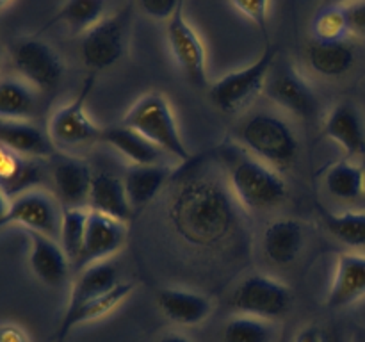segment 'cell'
Here are the masks:
<instances>
[{"label":"cell","instance_id":"21","mask_svg":"<svg viewBox=\"0 0 365 342\" xmlns=\"http://www.w3.org/2000/svg\"><path fill=\"white\" fill-rule=\"evenodd\" d=\"M88 209L128 223L134 216V209L128 202L123 178H118L116 175L106 173V171L93 173Z\"/></svg>","mask_w":365,"mask_h":342},{"label":"cell","instance_id":"11","mask_svg":"<svg viewBox=\"0 0 365 342\" xmlns=\"http://www.w3.org/2000/svg\"><path fill=\"white\" fill-rule=\"evenodd\" d=\"M166 38L171 56L180 68L182 75L195 88H209V71H207V52L202 38L195 31L184 14V6L166 21Z\"/></svg>","mask_w":365,"mask_h":342},{"label":"cell","instance_id":"9","mask_svg":"<svg viewBox=\"0 0 365 342\" xmlns=\"http://www.w3.org/2000/svg\"><path fill=\"white\" fill-rule=\"evenodd\" d=\"M292 305V292L285 284L269 274L255 273L246 276L232 294V306L242 316L277 321L287 316Z\"/></svg>","mask_w":365,"mask_h":342},{"label":"cell","instance_id":"14","mask_svg":"<svg viewBox=\"0 0 365 342\" xmlns=\"http://www.w3.org/2000/svg\"><path fill=\"white\" fill-rule=\"evenodd\" d=\"M29 237V267L32 274L50 289H57L66 284L70 276L71 264L64 253L63 246L56 237L27 232Z\"/></svg>","mask_w":365,"mask_h":342},{"label":"cell","instance_id":"45","mask_svg":"<svg viewBox=\"0 0 365 342\" xmlns=\"http://www.w3.org/2000/svg\"><path fill=\"white\" fill-rule=\"evenodd\" d=\"M4 57H6V53H4L2 45H0V66H2V63H4Z\"/></svg>","mask_w":365,"mask_h":342},{"label":"cell","instance_id":"23","mask_svg":"<svg viewBox=\"0 0 365 342\" xmlns=\"http://www.w3.org/2000/svg\"><path fill=\"white\" fill-rule=\"evenodd\" d=\"M134 289V281H120V284H118L116 287L110 289L109 292L91 299V301L82 305L78 310H75L73 314L63 316L61 317L59 326H57L56 338L59 342H63L64 338L71 333V330H75V328L81 326V324L93 323V321H98L102 319V317L109 316V314L114 312L121 303H125L130 298Z\"/></svg>","mask_w":365,"mask_h":342},{"label":"cell","instance_id":"40","mask_svg":"<svg viewBox=\"0 0 365 342\" xmlns=\"http://www.w3.org/2000/svg\"><path fill=\"white\" fill-rule=\"evenodd\" d=\"M157 342H192L191 338L185 337L184 333H178V331H168Z\"/></svg>","mask_w":365,"mask_h":342},{"label":"cell","instance_id":"31","mask_svg":"<svg viewBox=\"0 0 365 342\" xmlns=\"http://www.w3.org/2000/svg\"><path fill=\"white\" fill-rule=\"evenodd\" d=\"M86 223H88V207H63L57 241L61 242L68 260H70L71 271H73L75 264L82 253Z\"/></svg>","mask_w":365,"mask_h":342},{"label":"cell","instance_id":"35","mask_svg":"<svg viewBox=\"0 0 365 342\" xmlns=\"http://www.w3.org/2000/svg\"><path fill=\"white\" fill-rule=\"evenodd\" d=\"M232 6L245 18H248L253 25L262 31L267 39V20H269V2L271 0H230Z\"/></svg>","mask_w":365,"mask_h":342},{"label":"cell","instance_id":"29","mask_svg":"<svg viewBox=\"0 0 365 342\" xmlns=\"http://www.w3.org/2000/svg\"><path fill=\"white\" fill-rule=\"evenodd\" d=\"M328 195L344 202H353L364 195V167L353 160H339L324 175Z\"/></svg>","mask_w":365,"mask_h":342},{"label":"cell","instance_id":"13","mask_svg":"<svg viewBox=\"0 0 365 342\" xmlns=\"http://www.w3.org/2000/svg\"><path fill=\"white\" fill-rule=\"evenodd\" d=\"M127 227L128 223L88 209L84 244L73 267L75 273L95 262L113 259L127 241Z\"/></svg>","mask_w":365,"mask_h":342},{"label":"cell","instance_id":"33","mask_svg":"<svg viewBox=\"0 0 365 342\" xmlns=\"http://www.w3.org/2000/svg\"><path fill=\"white\" fill-rule=\"evenodd\" d=\"M351 32L346 6H321L312 20L314 41L335 43L344 41Z\"/></svg>","mask_w":365,"mask_h":342},{"label":"cell","instance_id":"42","mask_svg":"<svg viewBox=\"0 0 365 342\" xmlns=\"http://www.w3.org/2000/svg\"><path fill=\"white\" fill-rule=\"evenodd\" d=\"M348 0H323L321 6H346Z\"/></svg>","mask_w":365,"mask_h":342},{"label":"cell","instance_id":"15","mask_svg":"<svg viewBox=\"0 0 365 342\" xmlns=\"http://www.w3.org/2000/svg\"><path fill=\"white\" fill-rule=\"evenodd\" d=\"M52 182L56 185V198L63 207H88L93 171L84 159L70 153H53Z\"/></svg>","mask_w":365,"mask_h":342},{"label":"cell","instance_id":"24","mask_svg":"<svg viewBox=\"0 0 365 342\" xmlns=\"http://www.w3.org/2000/svg\"><path fill=\"white\" fill-rule=\"evenodd\" d=\"M171 167L166 164H130L125 171L123 184L134 212L145 209L166 187Z\"/></svg>","mask_w":365,"mask_h":342},{"label":"cell","instance_id":"6","mask_svg":"<svg viewBox=\"0 0 365 342\" xmlns=\"http://www.w3.org/2000/svg\"><path fill=\"white\" fill-rule=\"evenodd\" d=\"M95 86V75L86 77L73 100L52 113L46 123V134L56 152L70 153L77 148L102 141L103 127H98L88 114L86 103Z\"/></svg>","mask_w":365,"mask_h":342},{"label":"cell","instance_id":"44","mask_svg":"<svg viewBox=\"0 0 365 342\" xmlns=\"http://www.w3.org/2000/svg\"><path fill=\"white\" fill-rule=\"evenodd\" d=\"M355 342H365V333H359V335H356Z\"/></svg>","mask_w":365,"mask_h":342},{"label":"cell","instance_id":"20","mask_svg":"<svg viewBox=\"0 0 365 342\" xmlns=\"http://www.w3.org/2000/svg\"><path fill=\"white\" fill-rule=\"evenodd\" d=\"M305 244V228L298 219L278 217L271 221L262 234V252L274 266L292 264Z\"/></svg>","mask_w":365,"mask_h":342},{"label":"cell","instance_id":"17","mask_svg":"<svg viewBox=\"0 0 365 342\" xmlns=\"http://www.w3.org/2000/svg\"><path fill=\"white\" fill-rule=\"evenodd\" d=\"M118 284H120V267L113 259L95 262L91 266H86L84 269L77 271L63 316L73 314L82 305L106 294Z\"/></svg>","mask_w":365,"mask_h":342},{"label":"cell","instance_id":"26","mask_svg":"<svg viewBox=\"0 0 365 342\" xmlns=\"http://www.w3.org/2000/svg\"><path fill=\"white\" fill-rule=\"evenodd\" d=\"M307 64L314 73L324 78H337L348 73L355 64V50L346 41H314L307 46Z\"/></svg>","mask_w":365,"mask_h":342},{"label":"cell","instance_id":"5","mask_svg":"<svg viewBox=\"0 0 365 342\" xmlns=\"http://www.w3.org/2000/svg\"><path fill=\"white\" fill-rule=\"evenodd\" d=\"M277 61V48L269 41L255 63L230 71L209 86V100L225 114H237L252 105L264 91L267 77Z\"/></svg>","mask_w":365,"mask_h":342},{"label":"cell","instance_id":"1","mask_svg":"<svg viewBox=\"0 0 365 342\" xmlns=\"http://www.w3.org/2000/svg\"><path fill=\"white\" fill-rule=\"evenodd\" d=\"M241 205L227 177L191 171L175 184L168 200V217L178 237L202 249L223 248L239 224Z\"/></svg>","mask_w":365,"mask_h":342},{"label":"cell","instance_id":"37","mask_svg":"<svg viewBox=\"0 0 365 342\" xmlns=\"http://www.w3.org/2000/svg\"><path fill=\"white\" fill-rule=\"evenodd\" d=\"M346 9H348V20L351 32L365 36V0L348 4Z\"/></svg>","mask_w":365,"mask_h":342},{"label":"cell","instance_id":"12","mask_svg":"<svg viewBox=\"0 0 365 342\" xmlns=\"http://www.w3.org/2000/svg\"><path fill=\"white\" fill-rule=\"evenodd\" d=\"M267 98L282 110L302 120H310L317 114L319 102L312 86L287 61H274L266 82Z\"/></svg>","mask_w":365,"mask_h":342},{"label":"cell","instance_id":"32","mask_svg":"<svg viewBox=\"0 0 365 342\" xmlns=\"http://www.w3.org/2000/svg\"><path fill=\"white\" fill-rule=\"evenodd\" d=\"M327 230L351 248H365V212L334 214L321 210Z\"/></svg>","mask_w":365,"mask_h":342},{"label":"cell","instance_id":"46","mask_svg":"<svg viewBox=\"0 0 365 342\" xmlns=\"http://www.w3.org/2000/svg\"><path fill=\"white\" fill-rule=\"evenodd\" d=\"M364 195H365V166H364Z\"/></svg>","mask_w":365,"mask_h":342},{"label":"cell","instance_id":"8","mask_svg":"<svg viewBox=\"0 0 365 342\" xmlns=\"http://www.w3.org/2000/svg\"><path fill=\"white\" fill-rule=\"evenodd\" d=\"M11 63L18 77L31 84L36 91H52L64 77L63 57L57 50L38 36L16 39L9 48Z\"/></svg>","mask_w":365,"mask_h":342},{"label":"cell","instance_id":"3","mask_svg":"<svg viewBox=\"0 0 365 342\" xmlns=\"http://www.w3.org/2000/svg\"><path fill=\"white\" fill-rule=\"evenodd\" d=\"M239 142L250 155L277 171L289 170L298 159L299 142L287 120L273 113H255L237 130Z\"/></svg>","mask_w":365,"mask_h":342},{"label":"cell","instance_id":"10","mask_svg":"<svg viewBox=\"0 0 365 342\" xmlns=\"http://www.w3.org/2000/svg\"><path fill=\"white\" fill-rule=\"evenodd\" d=\"M63 205L45 189H31L11 198L7 212L0 221V230L11 224L21 227L25 232L59 237Z\"/></svg>","mask_w":365,"mask_h":342},{"label":"cell","instance_id":"27","mask_svg":"<svg viewBox=\"0 0 365 342\" xmlns=\"http://www.w3.org/2000/svg\"><path fill=\"white\" fill-rule=\"evenodd\" d=\"M113 146L121 157L130 164H160L164 153L155 145L143 138L139 132L125 127V125H114V127H103L102 141Z\"/></svg>","mask_w":365,"mask_h":342},{"label":"cell","instance_id":"41","mask_svg":"<svg viewBox=\"0 0 365 342\" xmlns=\"http://www.w3.org/2000/svg\"><path fill=\"white\" fill-rule=\"evenodd\" d=\"M9 196L6 195V192H4V189L0 187V221H2V217H4V214L7 212V207H9Z\"/></svg>","mask_w":365,"mask_h":342},{"label":"cell","instance_id":"2","mask_svg":"<svg viewBox=\"0 0 365 342\" xmlns=\"http://www.w3.org/2000/svg\"><path fill=\"white\" fill-rule=\"evenodd\" d=\"M121 125L139 132L152 145L166 155L189 162L191 152L178 128L170 100L159 91H150L139 96L125 113Z\"/></svg>","mask_w":365,"mask_h":342},{"label":"cell","instance_id":"16","mask_svg":"<svg viewBox=\"0 0 365 342\" xmlns=\"http://www.w3.org/2000/svg\"><path fill=\"white\" fill-rule=\"evenodd\" d=\"M324 134L344 150L349 159L365 157V123L353 103L341 102L328 113Z\"/></svg>","mask_w":365,"mask_h":342},{"label":"cell","instance_id":"18","mask_svg":"<svg viewBox=\"0 0 365 342\" xmlns=\"http://www.w3.org/2000/svg\"><path fill=\"white\" fill-rule=\"evenodd\" d=\"M157 306L166 319L178 326L202 324L212 312V301L205 294L178 287L160 289L157 292Z\"/></svg>","mask_w":365,"mask_h":342},{"label":"cell","instance_id":"4","mask_svg":"<svg viewBox=\"0 0 365 342\" xmlns=\"http://www.w3.org/2000/svg\"><path fill=\"white\" fill-rule=\"evenodd\" d=\"M227 182L234 198L246 210L274 209L287 198V184L280 171L248 152L232 160Z\"/></svg>","mask_w":365,"mask_h":342},{"label":"cell","instance_id":"7","mask_svg":"<svg viewBox=\"0 0 365 342\" xmlns=\"http://www.w3.org/2000/svg\"><path fill=\"white\" fill-rule=\"evenodd\" d=\"M134 6L127 4L114 14H106L82 34L81 59L91 71H103L120 63L128 48Z\"/></svg>","mask_w":365,"mask_h":342},{"label":"cell","instance_id":"34","mask_svg":"<svg viewBox=\"0 0 365 342\" xmlns=\"http://www.w3.org/2000/svg\"><path fill=\"white\" fill-rule=\"evenodd\" d=\"M271 321L253 316H235L225 324L223 342H273Z\"/></svg>","mask_w":365,"mask_h":342},{"label":"cell","instance_id":"39","mask_svg":"<svg viewBox=\"0 0 365 342\" xmlns=\"http://www.w3.org/2000/svg\"><path fill=\"white\" fill-rule=\"evenodd\" d=\"M294 342H324L323 330L316 324H309V326L302 328V331L296 335Z\"/></svg>","mask_w":365,"mask_h":342},{"label":"cell","instance_id":"25","mask_svg":"<svg viewBox=\"0 0 365 342\" xmlns=\"http://www.w3.org/2000/svg\"><path fill=\"white\" fill-rule=\"evenodd\" d=\"M0 145L39 160L53 157L56 153L46 130H41L31 121L0 120Z\"/></svg>","mask_w":365,"mask_h":342},{"label":"cell","instance_id":"36","mask_svg":"<svg viewBox=\"0 0 365 342\" xmlns=\"http://www.w3.org/2000/svg\"><path fill=\"white\" fill-rule=\"evenodd\" d=\"M139 9L155 21H170L171 16L184 6V0H138Z\"/></svg>","mask_w":365,"mask_h":342},{"label":"cell","instance_id":"19","mask_svg":"<svg viewBox=\"0 0 365 342\" xmlns=\"http://www.w3.org/2000/svg\"><path fill=\"white\" fill-rule=\"evenodd\" d=\"M365 296V255L342 253L327 296L328 309H344Z\"/></svg>","mask_w":365,"mask_h":342},{"label":"cell","instance_id":"38","mask_svg":"<svg viewBox=\"0 0 365 342\" xmlns=\"http://www.w3.org/2000/svg\"><path fill=\"white\" fill-rule=\"evenodd\" d=\"M0 342H32L27 331L16 323H0Z\"/></svg>","mask_w":365,"mask_h":342},{"label":"cell","instance_id":"30","mask_svg":"<svg viewBox=\"0 0 365 342\" xmlns=\"http://www.w3.org/2000/svg\"><path fill=\"white\" fill-rule=\"evenodd\" d=\"M106 16V0H64L50 24H63L73 32H82Z\"/></svg>","mask_w":365,"mask_h":342},{"label":"cell","instance_id":"28","mask_svg":"<svg viewBox=\"0 0 365 342\" xmlns=\"http://www.w3.org/2000/svg\"><path fill=\"white\" fill-rule=\"evenodd\" d=\"M38 110L36 89L20 77L0 78V120L31 121Z\"/></svg>","mask_w":365,"mask_h":342},{"label":"cell","instance_id":"43","mask_svg":"<svg viewBox=\"0 0 365 342\" xmlns=\"http://www.w3.org/2000/svg\"><path fill=\"white\" fill-rule=\"evenodd\" d=\"M14 0H0V11H4L6 7H9Z\"/></svg>","mask_w":365,"mask_h":342},{"label":"cell","instance_id":"22","mask_svg":"<svg viewBox=\"0 0 365 342\" xmlns=\"http://www.w3.org/2000/svg\"><path fill=\"white\" fill-rule=\"evenodd\" d=\"M41 182L43 166L39 159L25 157L0 145V187L9 200L31 189H38Z\"/></svg>","mask_w":365,"mask_h":342}]
</instances>
